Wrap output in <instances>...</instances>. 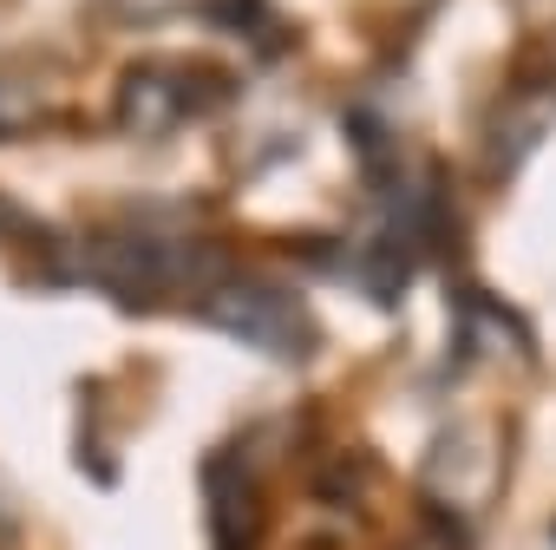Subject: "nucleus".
I'll list each match as a JSON object with an SVG mask.
<instances>
[{
	"instance_id": "nucleus-1",
	"label": "nucleus",
	"mask_w": 556,
	"mask_h": 550,
	"mask_svg": "<svg viewBox=\"0 0 556 550\" xmlns=\"http://www.w3.org/2000/svg\"><path fill=\"white\" fill-rule=\"evenodd\" d=\"M210 328H223L229 341L268 354V361H308L321 328L308 315V302L268 275H210V296L197 302Z\"/></svg>"
},
{
	"instance_id": "nucleus-5",
	"label": "nucleus",
	"mask_w": 556,
	"mask_h": 550,
	"mask_svg": "<svg viewBox=\"0 0 556 550\" xmlns=\"http://www.w3.org/2000/svg\"><path fill=\"white\" fill-rule=\"evenodd\" d=\"M203 8H210V21H216V27L249 34V40H262V34H268V21H275L268 0H203Z\"/></svg>"
},
{
	"instance_id": "nucleus-2",
	"label": "nucleus",
	"mask_w": 556,
	"mask_h": 550,
	"mask_svg": "<svg viewBox=\"0 0 556 550\" xmlns=\"http://www.w3.org/2000/svg\"><path fill=\"white\" fill-rule=\"evenodd\" d=\"M510 446L497 426H445L419 465V498L445 517V524H471L497 504Z\"/></svg>"
},
{
	"instance_id": "nucleus-4",
	"label": "nucleus",
	"mask_w": 556,
	"mask_h": 550,
	"mask_svg": "<svg viewBox=\"0 0 556 550\" xmlns=\"http://www.w3.org/2000/svg\"><path fill=\"white\" fill-rule=\"evenodd\" d=\"M210 524H216V543H223V550H249V543H255L262 491H255V478H249L242 452L210 459Z\"/></svg>"
},
{
	"instance_id": "nucleus-3",
	"label": "nucleus",
	"mask_w": 556,
	"mask_h": 550,
	"mask_svg": "<svg viewBox=\"0 0 556 550\" xmlns=\"http://www.w3.org/2000/svg\"><path fill=\"white\" fill-rule=\"evenodd\" d=\"M223 99V79H210L197 60H138L118 79V132L131 138H170L203 105Z\"/></svg>"
},
{
	"instance_id": "nucleus-6",
	"label": "nucleus",
	"mask_w": 556,
	"mask_h": 550,
	"mask_svg": "<svg viewBox=\"0 0 556 550\" xmlns=\"http://www.w3.org/2000/svg\"><path fill=\"white\" fill-rule=\"evenodd\" d=\"M40 118V105H34V92L8 73V66H0V138H14V132H27Z\"/></svg>"
},
{
	"instance_id": "nucleus-7",
	"label": "nucleus",
	"mask_w": 556,
	"mask_h": 550,
	"mask_svg": "<svg viewBox=\"0 0 556 550\" xmlns=\"http://www.w3.org/2000/svg\"><path fill=\"white\" fill-rule=\"evenodd\" d=\"M118 8H125V21H170L190 0H118Z\"/></svg>"
}]
</instances>
